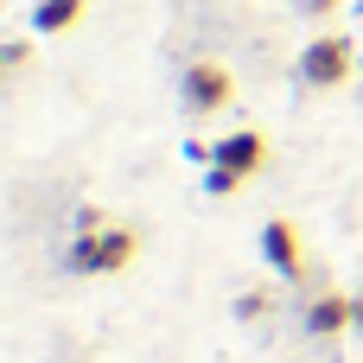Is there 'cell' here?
Masks as SVG:
<instances>
[{
    "label": "cell",
    "instance_id": "8fae6325",
    "mask_svg": "<svg viewBox=\"0 0 363 363\" xmlns=\"http://www.w3.org/2000/svg\"><path fill=\"white\" fill-rule=\"evenodd\" d=\"M26 57H32V45H26V38H6V45H0V64H6V70H19Z\"/></svg>",
    "mask_w": 363,
    "mask_h": 363
},
{
    "label": "cell",
    "instance_id": "7a4b0ae2",
    "mask_svg": "<svg viewBox=\"0 0 363 363\" xmlns=\"http://www.w3.org/2000/svg\"><path fill=\"white\" fill-rule=\"evenodd\" d=\"M134 249H140V236L121 230V223H108V230H96V236H77L64 262H70V274H121V268L134 262Z\"/></svg>",
    "mask_w": 363,
    "mask_h": 363
},
{
    "label": "cell",
    "instance_id": "6da1fadb",
    "mask_svg": "<svg viewBox=\"0 0 363 363\" xmlns=\"http://www.w3.org/2000/svg\"><path fill=\"white\" fill-rule=\"evenodd\" d=\"M363 64V45L351 32H319V38H306L300 45V89H338V83H351V70Z\"/></svg>",
    "mask_w": 363,
    "mask_h": 363
},
{
    "label": "cell",
    "instance_id": "9c48e42d",
    "mask_svg": "<svg viewBox=\"0 0 363 363\" xmlns=\"http://www.w3.org/2000/svg\"><path fill=\"white\" fill-rule=\"evenodd\" d=\"M77 236H96V230H108V211H96V204H77V223H70Z\"/></svg>",
    "mask_w": 363,
    "mask_h": 363
},
{
    "label": "cell",
    "instance_id": "4fadbf2b",
    "mask_svg": "<svg viewBox=\"0 0 363 363\" xmlns=\"http://www.w3.org/2000/svg\"><path fill=\"white\" fill-rule=\"evenodd\" d=\"M351 332L363 338V294H351Z\"/></svg>",
    "mask_w": 363,
    "mask_h": 363
},
{
    "label": "cell",
    "instance_id": "5b68a950",
    "mask_svg": "<svg viewBox=\"0 0 363 363\" xmlns=\"http://www.w3.org/2000/svg\"><path fill=\"white\" fill-rule=\"evenodd\" d=\"M262 262L274 268V281H300V268H306V249H300V230H294L287 217L262 223Z\"/></svg>",
    "mask_w": 363,
    "mask_h": 363
},
{
    "label": "cell",
    "instance_id": "277c9868",
    "mask_svg": "<svg viewBox=\"0 0 363 363\" xmlns=\"http://www.w3.org/2000/svg\"><path fill=\"white\" fill-rule=\"evenodd\" d=\"M211 166H230V172L249 185V179L268 166V134H262V128H230V134L217 140V160H211Z\"/></svg>",
    "mask_w": 363,
    "mask_h": 363
},
{
    "label": "cell",
    "instance_id": "7c38bea8",
    "mask_svg": "<svg viewBox=\"0 0 363 363\" xmlns=\"http://www.w3.org/2000/svg\"><path fill=\"white\" fill-rule=\"evenodd\" d=\"M338 6H345V0H300V13H306V19H332Z\"/></svg>",
    "mask_w": 363,
    "mask_h": 363
},
{
    "label": "cell",
    "instance_id": "52a82bcc",
    "mask_svg": "<svg viewBox=\"0 0 363 363\" xmlns=\"http://www.w3.org/2000/svg\"><path fill=\"white\" fill-rule=\"evenodd\" d=\"M83 6H89V0H38V6H32V32H38V38H57V32H70V26L83 19Z\"/></svg>",
    "mask_w": 363,
    "mask_h": 363
},
{
    "label": "cell",
    "instance_id": "ba28073f",
    "mask_svg": "<svg viewBox=\"0 0 363 363\" xmlns=\"http://www.w3.org/2000/svg\"><path fill=\"white\" fill-rule=\"evenodd\" d=\"M198 185H204V191H211V198H230V191H236V185H242V179H236V172H230V166H204V172H198Z\"/></svg>",
    "mask_w": 363,
    "mask_h": 363
},
{
    "label": "cell",
    "instance_id": "5bb4252c",
    "mask_svg": "<svg viewBox=\"0 0 363 363\" xmlns=\"http://www.w3.org/2000/svg\"><path fill=\"white\" fill-rule=\"evenodd\" d=\"M0 70H6V64H0Z\"/></svg>",
    "mask_w": 363,
    "mask_h": 363
},
{
    "label": "cell",
    "instance_id": "30bf717a",
    "mask_svg": "<svg viewBox=\"0 0 363 363\" xmlns=\"http://www.w3.org/2000/svg\"><path fill=\"white\" fill-rule=\"evenodd\" d=\"M236 319H268V294H262V287L236 294Z\"/></svg>",
    "mask_w": 363,
    "mask_h": 363
},
{
    "label": "cell",
    "instance_id": "8992f818",
    "mask_svg": "<svg viewBox=\"0 0 363 363\" xmlns=\"http://www.w3.org/2000/svg\"><path fill=\"white\" fill-rule=\"evenodd\" d=\"M306 332H313V338L351 332V294H319V300L306 306Z\"/></svg>",
    "mask_w": 363,
    "mask_h": 363
},
{
    "label": "cell",
    "instance_id": "3957f363",
    "mask_svg": "<svg viewBox=\"0 0 363 363\" xmlns=\"http://www.w3.org/2000/svg\"><path fill=\"white\" fill-rule=\"evenodd\" d=\"M179 96H185V108L204 121V115H223V108H230L236 83H230V70H223V64L198 57V64H185V77H179Z\"/></svg>",
    "mask_w": 363,
    "mask_h": 363
}]
</instances>
